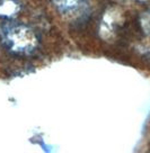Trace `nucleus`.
I'll return each mask as SVG.
<instances>
[{"label":"nucleus","instance_id":"nucleus-1","mask_svg":"<svg viewBox=\"0 0 150 153\" xmlns=\"http://www.w3.org/2000/svg\"><path fill=\"white\" fill-rule=\"evenodd\" d=\"M0 39L4 46L16 55H29L40 45L39 36L33 29L13 20L0 25Z\"/></svg>","mask_w":150,"mask_h":153},{"label":"nucleus","instance_id":"nucleus-2","mask_svg":"<svg viewBox=\"0 0 150 153\" xmlns=\"http://www.w3.org/2000/svg\"><path fill=\"white\" fill-rule=\"evenodd\" d=\"M20 11V5L17 0H0V17L10 19Z\"/></svg>","mask_w":150,"mask_h":153},{"label":"nucleus","instance_id":"nucleus-3","mask_svg":"<svg viewBox=\"0 0 150 153\" xmlns=\"http://www.w3.org/2000/svg\"><path fill=\"white\" fill-rule=\"evenodd\" d=\"M84 0H52L55 8L61 11H70L81 5Z\"/></svg>","mask_w":150,"mask_h":153},{"label":"nucleus","instance_id":"nucleus-4","mask_svg":"<svg viewBox=\"0 0 150 153\" xmlns=\"http://www.w3.org/2000/svg\"><path fill=\"white\" fill-rule=\"evenodd\" d=\"M141 26L147 33H150V10L146 11L145 14L141 16Z\"/></svg>","mask_w":150,"mask_h":153}]
</instances>
